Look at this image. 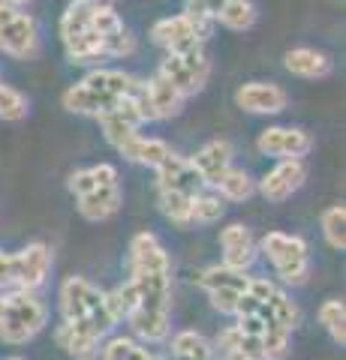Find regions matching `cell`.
<instances>
[{
	"mask_svg": "<svg viewBox=\"0 0 346 360\" xmlns=\"http://www.w3.org/2000/svg\"><path fill=\"white\" fill-rule=\"evenodd\" d=\"M132 274L124 285H118V297L124 303V319L132 333L148 345L163 342L169 336L172 312V262L163 243L151 231H142L130 243Z\"/></svg>",
	"mask_w": 346,
	"mask_h": 360,
	"instance_id": "1",
	"label": "cell"
},
{
	"mask_svg": "<svg viewBox=\"0 0 346 360\" xmlns=\"http://www.w3.org/2000/svg\"><path fill=\"white\" fill-rule=\"evenodd\" d=\"M61 315L70 324H82V328L94 330L99 340L115 328V319L109 312L106 291H99L91 279L85 276H66L61 285Z\"/></svg>",
	"mask_w": 346,
	"mask_h": 360,
	"instance_id": "2",
	"label": "cell"
},
{
	"mask_svg": "<svg viewBox=\"0 0 346 360\" xmlns=\"http://www.w3.org/2000/svg\"><path fill=\"white\" fill-rule=\"evenodd\" d=\"M49 321V309L33 291H4L0 312V340L6 345H25Z\"/></svg>",
	"mask_w": 346,
	"mask_h": 360,
	"instance_id": "3",
	"label": "cell"
},
{
	"mask_svg": "<svg viewBox=\"0 0 346 360\" xmlns=\"http://www.w3.org/2000/svg\"><path fill=\"white\" fill-rule=\"evenodd\" d=\"M262 255L271 262L274 274L283 279L286 285H301L310 274V252L304 238L286 231H268L259 243Z\"/></svg>",
	"mask_w": 346,
	"mask_h": 360,
	"instance_id": "4",
	"label": "cell"
},
{
	"mask_svg": "<svg viewBox=\"0 0 346 360\" xmlns=\"http://www.w3.org/2000/svg\"><path fill=\"white\" fill-rule=\"evenodd\" d=\"M0 51L16 60H30L39 54L37 21L6 4H0Z\"/></svg>",
	"mask_w": 346,
	"mask_h": 360,
	"instance_id": "5",
	"label": "cell"
},
{
	"mask_svg": "<svg viewBox=\"0 0 346 360\" xmlns=\"http://www.w3.org/2000/svg\"><path fill=\"white\" fill-rule=\"evenodd\" d=\"M157 72L163 78H169V84H175L187 99V96H193L205 87L208 75H211V60H208L202 45H196V49H190V51L169 54V58L160 63Z\"/></svg>",
	"mask_w": 346,
	"mask_h": 360,
	"instance_id": "6",
	"label": "cell"
},
{
	"mask_svg": "<svg viewBox=\"0 0 346 360\" xmlns=\"http://www.w3.org/2000/svg\"><path fill=\"white\" fill-rule=\"evenodd\" d=\"M51 250L46 243H27L25 250L9 252V291H37L49 279Z\"/></svg>",
	"mask_w": 346,
	"mask_h": 360,
	"instance_id": "7",
	"label": "cell"
},
{
	"mask_svg": "<svg viewBox=\"0 0 346 360\" xmlns=\"http://www.w3.org/2000/svg\"><path fill=\"white\" fill-rule=\"evenodd\" d=\"M157 189H166V193H184L190 198H196L199 193H205V180L199 177V172L193 168V162L187 156L169 153L166 160L157 165Z\"/></svg>",
	"mask_w": 346,
	"mask_h": 360,
	"instance_id": "8",
	"label": "cell"
},
{
	"mask_svg": "<svg viewBox=\"0 0 346 360\" xmlns=\"http://www.w3.org/2000/svg\"><path fill=\"white\" fill-rule=\"evenodd\" d=\"M307 180V165L304 160H280L271 172H268L262 180H259V193L274 201V205H280V201L292 198L301 186H304Z\"/></svg>",
	"mask_w": 346,
	"mask_h": 360,
	"instance_id": "9",
	"label": "cell"
},
{
	"mask_svg": "<svg viewBox=\"0 0 346 360\" xmlns=\"http://www.w3.org/2000/svg\"><path fill=\"white\" fill-rule=\"evenodd\" d=\"M265 156H280V160H301L314 150V139L304 129H292V127H271L259 135L256 141Z\"/></svg>",
	"mask_w": 346,
	"mask_h": 360,
	"instance_id": "10",
	"label": "cell"
},
{
	"mask_svg": "<svg viewBox=\"0 0 346 360\" xmlns=\"http://www.w3.org/2000/svg\"><path fill=\"white\" fill-rule=\"evenodd\" d=\"M220 250H223V267L232 270H247L256 262L259 243H256L253 231L241 222H232L220 231Z\"/></svg>",
	"mask_w": 346,
	"mask_h": 360,
	"instance_id": "11",
	"label": "cell"
},
{
	"mask_svg": "<svg viewBox=\"0 0 346 360\" xmlns=\"http://www.w3.org/2000/svg\"><path fill=\"white\" fill-rule=\"evenodd\" d=\"M235 103L238 108L250 111V115H277L283 111L289 96L280 84H271V82H247L238 87L235 94Z\"/></svg>",
	"mask_w": 346,
	"mask_h": 360,
	"instance_id": "12",
	"label": "cell"
},
{
	"mask_svg": "<svg viewBox=\"0 0 346 360\" xmlns=\"http://www.w3.org/2000/svg\"><path fill=\"white\" fill-rule=\"evenodd\" d=\"M151 37L157 45H163L169 54H181V51H190L196 49V45H205L202 39L196 37L193 25H190V18L181 13V15H172V18H160L157 25L151 27Z\"/></svg>",
	"mask_w": 346,
	"mask_h": 360,
	"instance_id": "13",
	"label": "cell"
},
{
	"mask_svg": "<svg viewBox=\"0 0 346 360\" xmlns=\"http://www.w3.org/2000/svg\"><path fill=\"white\" fill-rule=\"evenodd\" d=\"M54 342H58V348H63L70 357L75 360H94L99 357V345H103V340L94 333L82 328V324H70V321H61L58 330H54Z\"/></svg>",
	"mask_w": 346,
	"mask_h": 360,
	"instance_id": "14",
	"label": "cell"
},
{
	"mask_svg": "<svg viewBox=\"0 0 346 360\" xmlns=\"http://www.w3.org/2000/svg\"><path fill=\"white\" fill-rule=\"evenodd\" d=\"M190 162H193V168L199 172V177L205 180V186H214L217 180L232 168V144L223 141V139L208 141L205 148L199 150Z\"/></svg>",
	"mask_w": 346,
	"mask_h": 360,
	"instance_id": "15",
	"label": "cell"
},
{
	"mask_svg": "<svg viewBox=\"0 0 346 360\" xmlns=\"http://www.w3.org/2000/svg\"><path fill=\"white\" fill-rule=\"evenodd\" d=\"M144 90H148V103L154 111V120H169L175 115H181L184 108V94L175 84H169V78H163L160 72L144 82Z\"/></svg>",
	"mask_w": 346,
	"mask_h": 360,
	"instance_id": "16",
	"label": "cell"
},
{
	"mask_svg": "<svg viewBox=\"0 0 346 360\" xmlns=\"http://www.w3.org/2000/svg\"><path fill=\"white\" fill-rule=\"evenodd\" d=\"M121 201H124L121 184H106V186H97L94 193L79 198V213L87 222H103L121 210Z\"/></svg>",
	"mask_w": 346,
	"mask_h": 360,
	"instance_id": "17",
	"label": "cell"
},
{
	"mask_svg": "<svg viewBox=\"0 0 346 360\" xmlns=\"http://www.w3.org/2000/svg\"><path fill=\"white\" fill-rule=\"evenodd\" d=\"M85 87H91L94 94L106 96V99H121V96H130L136 90L139 78H132L130 72H121V70H94L91 75L82 78Z\"/></svg>",
	"mask_w": 346,
	"mask_h": 360,
	"instance_id": "18",
	"label": "cell"
},
{
	"mask_svg": "<svg viewBox=\"0 0 346 360\" xmlns=\"http://www.w3.org/2000/svg\"><path fill=\"white\" fill-rule=\"evenodd\" d=\"M118 99H106L94 94L91 87H85L82 82L73 84L70 90H63V108L73 111V115H87V117H103L106 111L115 108Z\"/></svg>",
	"mask_w": 346,
	"mask_h": 360,
	"instance_id": "19",
	"label": "cell"
},
{
	"mask_svg": "<svg viewBox=\"0 0 346 360\" xmlns=\"http://www.w3.org/2000/svg\"><path fill=\"white\" fill-rule=\"evenodd\" d=\"M118 153L127 156V160H132V162H139V165L157 168L166 160V156L172 153V148L166 141H160V139H144V135L136 132V135H130V139L121 144Z\"/></svg>",
	"mask_w": 346,
	"mask_h": 360,
	"instance_id": "20",
	"label": "cell"
},
{
	"mask_svg": "<svg viewBox=\"0 0 346 360\" xmlns=\"http://www.w3.org/2000/svg\"><path fill=\"white\" fill-rule=\"evenodd\" d=\"M286 70L298 78H326L331 72V60L316 49H292L286 51Z\"/></svg>",
	"mask_w": 346,
	"mask_h": 360,
	"instance_id": "21",
	"label": "cell"
},
{
	"mask_svg": "<svg viewBox=\"0 0 346 360\" xmlns=\"http://www.w3.org/2000/svg\"><path fill=\"white\" fill-rule=\"evenodd\" d=\"M106 184H118V168L109 162H99L94 168H79V172H73L70 180H66V186H70V193L75 198L94 193L97 186H106Z\"/></svg>",
	"mask_w": 346,
	"mask_h": 360,
	"instance_id": "22",
	"label": "cell"
},
{
	"mask_svg": "<svg viewBox=\"0 0 346 360\" xmlns=\"http://www.w3.org/2000/svg\"><path fill=\"white\" fill-rule=\"evenodd\" d=\"M196 283H199V288H205V291H214V288H238V291H247L250 276L244 274V270L211 264V267H205L202 274L196 276Z\"/></svg>",
	"mask_w": 346,
	"mask_h": 360,
	"instance_id": "23",
	"label": "cell"
},
{
	"mask_svg": "<svg viewBox=\"0 0 346 360\" xmlns=\"http://www.w3.org/2000/svg\"><path fill=\"white\" fill-rule=\"evenodd\" d=\"M169 360H214V348L196 330H181L172 336V357Z\"/></svg>",
	"mask_w": 346,
	"mask_h": 360,
	"instance_id": "24",
	"label": "cell"
},
{
	"mask_svg": "<svg viewBox=\"0 0 346 360\" xmlns=\"http://www.w3.org/2000/svg\"><path fill=\"white\" fill-rule=\"evenodd\" d=\"M214 189H217V195L223 201H244V198H250L256 193V184L250 180V174L244 172V168L232 165L229 172L214 184Z\"/></svg>",
	"mask_w": 346,
	"mask_h": 360,
	"instance_id": "25",
	"label": "cell"
},
{
	"mask_svg": "<svg viewBox=\"0 0 346 360\" xmlns=\"http://www.w3.org/2000/svg\"><path fill=\"white\" fill-rule=\"evenodd\" d=\"M214 21H220V25L229 30H247L256 21V6L250 0H223Z\"/></svg>",
	"mask_w": 346,
	"mask_h": 360,
	"instance_id": "26",
	"label": "cell"
},
{
	"mask_svg": "<svg viewBox=\"0 0 346 360\" xmlns=\"http://www.w3.org/2000/svg\"><path fill=\"white\" fill-rule=\"evenodd\" d=\"M319 324L326 328V333L331 336L334 342H338L343 348L346 342V309H343V300H326L319 307Z\"/></svg>",
	"mask_w": 346,
	"mask_h": 360,
	"instance_id": "27",
	"label": "cell"
},
{
	"mask_svg": "<svg viewBox=\"0 0 346 360\" xmlns=\"http://www.w3.org/2000/svg\"><path fill=\"white\" fill-rule=\"evenodd\" d=\"M319 225H322V234H326V240H328L331 250H340L343 252V246H346V234H343L346 210H343V205H331L328 210H322Z\"/></svg>",
	"mask_w": 346,
	"mask_h": 360,
	"instance_id": "28",
	"label": "cell"
},
{
	"mask_svg": "<svg viewBox=\"0 0 346 360\" xmlns=\"http://www.w3.org/2000/svg\"><path fill=\"white\" fill-rule=\"evenodd\" d=\"M223 213H226V201L217 193H199L193 198V207H190V222L208 225V222H217Z\"/></svg>",
	"mask_w": 346,
	"mask_h": 360,
	"instance_id": "29",
	"label": "cell"
},
{
	"mask_svg": "<svg viewBox=\"0 0 346 360\" xmlns=\"http://www.w3.org/2000/svg\"><path fill=\"white\" fill-rule=\"evenodd\" d=\"M27 111H30L27 96L18 94L16 87H9V84L0 82V120H9V123L25 120Z\"/></svg>",
	"mask_w": 346,
	"mask_h": 360,
	"instance_id": "30",
	"label": "cell"
},
{
	"mask_svg": "<svg viewBox=\"0 0 346 360\" xmlns=\"http://www.w3.org/2000/svg\"><path fill=\"white\" fill-rule=\"evenodd\" d=\"M190 207H193V198L190 195L160 189V210L166 213V219H172L175 225H190Z\"/></svg>",
	"mask_w": 346,
	"mask_h": 360,
	"instance_id": "31",
	"label": "cell"
},
{
	"mask_svg": "<svg viewBox=\"0 0 346 360\" xmlns=\"http://www.w3.org/2000/svg\"><path fill=\"white\" fill-rule=\"evenodd\" d=\"M208 297H211V307H214L217 312L235 315L238 300L244 297V291H238V288H214V291H208Z\"/></svg>",
	"mask_w": 346,
	"mask_h": 360,
	"instance_id": "32",
	"label": "cell"
},
{
	"mask_svg": "<svg viewBox=\"0 0 346 360\" xmlns=\"http://www.w3.org/2000/svg\"><path fill=\"white\" fill-rule=\"evenodd\" d=\"M0 291H9V252L0 250Z\"/></svg>",
	"mask_w": 346,
	"mask_h": 360,
	"instance_id": "33",
	"label": "cell"
},
{
	"mask_svg": "<svg viewBox=\"0 0 346 360\" xmlns=\"http://www.w3.org/2000/svg\"><path fill=\"white\" fill-rule=\"evenodd\" d=\"M0 4H6V6H25V4H30V0H0Z\"/></svg>",
	"mask_w": 346,
	"mask_h": 360,
	"instance_id": "34",
	"label": "cell"
},
{
	"mask_svg": "<svg viewBox=\"0 0 346 360\" xmlns=\"http://www.w3.org/2000/svg\"><path fill=\"white\" fill-rule=\"evenodd\" d=\"M144 360H163V357H157V354H154V352H151V354H148V357H144Z\"/></svg>",
	"mask_w": 346,
	"mask_h": 360,
	"instance_id": "35",
	"label": "cell"
},
{
	"mask_svg": "<svg viewBox=\"0 0 346 360\" xmlns=\"http://www.w3.org/2000/svg\"><path fill=\"white\" fill-rule=\"evenodd\" d=\"M0 360H21V357H0Z\"/></svg>",
	"mask_w": 346,
	"mask_h": 360,
	"instance_id": "36",
	"label": "cell"
}]
</instances>
